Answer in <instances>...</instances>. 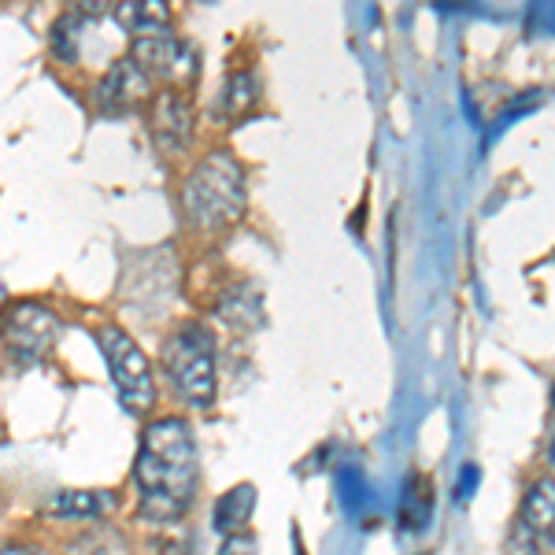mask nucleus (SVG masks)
<instances>
[{"mask_svg":"<svg viewBox=\"0 0 555 555\" xmlns=\"http://www.w3.org/2000/svg\"><path fill=\"white\" fill-rule=\"evenodd\" d=\"M96 345H101L107 378H112V389L119 397L122 411L130 415H149L156 408V374H152V360L145 356L133 337L122 326H96L93 330Z\"/></svg>","mask_w":555,"mask_h":555,"instance_id":"nucleus-4","label":"nucleus"},{"mask_svg":"<svg viewBox=\"0 0 555 555\" xmlns=\"http://www.w3.org/2000/svg\"><path fill=\"white\" fill-rule=\"evenodd\" d=\"M474 492H478V467H474V463H463L460 486H455V504H467Z\"/></svg>","mask_w":555,"mask_h":555,"instance_id":"nucleus-19","label":"nucleus"},{"mask_svg":"<svg viewBox=\"0 0 555 555\" xmlns=\"http://www.w3.org/2000/svg\"><path fill=\"white\" fill-rule=\"evenodd\" d=\"M256 504H259V489L253 486V481H241V486L227 489L219 500H215V512H211L215 533H222V537L245 533L248 522H253V515H256Z\"/></svg>","mask_w":555,"mask_h":555,"instance_id":"nucleus-10","label":"nucleus"},{"mask_svg":"<svg viewBox=\"0 0 555 555\" xmlns=\"http://www.w3.org/2000/svg\"><path fill=\"white\" fill-rule=\"evenodd\" d=\"M164 374L175 397L185 408L208 411L219 392V366H215V334L204 322H182L164 337L159 348Z\"/></svg>","mask_w":555,"mask_h":555,"instance_id":"nucleus-3","label":"nucleus"},{"mask_svg":"<svg viewBox=\"0 0 555 555\" xmlns=\"http://www.w3.org/2000/svg\"><path fill=\"white\" fill-rule=\"evenodd\" d=\"M0 555H56L44 544H30V541H12V544H0Z\"/></svg>","mask_w":555,"mask_h":555,"instance_id":"nucleus-20","label":"nucleus"},{"mask_svg":"<svg viewBox=\"0 0 555 555\" xmlns=\"http://www.w3.org/2000/svg\"><path fill=\"white\" fill-rule=\"evenodd\" d=\"M152 86H156V82H152V75L138 64V60L119 56L101 78H96L93 104H96V112H101V115H127L141 101L156 96V93H152Z\"/></svg>","mask_w":555,"mask_h":555,"instance_id":"nucleus-8","label":"nucleus"},{"mask_svg":"<svg viewBox=\"0 0 555 555\" xmlns=\"http://www.w3.org/2000/svg\"><path fill=\"white\" fill-rule=\"evenodd\" d=\"M112 20L119 23L133 41L152 38V34L171 30V4H164V0H122V4L112 8Z\"/></svg>","mask_w":555,"mask_h":555,"instance_id":"nucleus-11","label":"nucleus"},{"mask_svg":"<svg viewBox=\"0 0 555 555\" xmlns=\"http://www.w3.org/2000/svg\"><path fill=\"white\" fill-rule=\"evenodd\" d=\"M518 522L530 526L537 537L555 533V478H537L522 496Z\"/></svg>","mask_w":555,"mask_h":555,"instance_id":"nucleus-12","label":"nucleus"},{"mask_svg":"<svg viewBox=\"0 0 555 555\" xmlns=\"http://www.w3.org/2000/svg\"><path fill=\"white\" fill-rule=\"evenodd\" d=\"M219 555H259V537L253 530L227 537V541H222V548H219Z\"/></svg>","mask_w":555,"mask_h":555,"instance_id":"nucleus-18","label":"nucleus"},{"mask_svg":"<svg viewBox=\"0 0 555 555\" xmlns=\"http://www.w3.org/2000/svg\"><path fill=\"white\" fill-rule=\"evenodd\" d=\"M219 315L222 322L237 330H253L259 319H263V293H256V285H234L227 293V300L219 304Z\"/></svg>","mask_w":555,"mask_h":555,"instance_id":"nucleus-14","label":"nucleus"},{"mask_svg":"<svg viewBox=\"0 0 555 555\" xmlns=\"http://www.w3.org/2000/svg\"><path fill=\"white\" fill-rule=\"evenodd\" d=\"M130 56L149 70L152 82H156V78H167V82L190 86L193 78L201 75V56H196L193 41L178 38L171 30L152 34V38H138L130 44Z\"/></svg>","mask_w":555,"mask_h":555,"instance_id":"nucleus-6","label":"nucleus"},{"mask_svg":"<svg viewBox=\"0 0 555 555\" xmlns=\"http://www.w3.org/2000/svg\"><path fill=\"white\" fill-rule=\"evenodd\" d=\"M133 489H138L141 518L149 522H178L190 515L201 489V452L185 418L167 415L145 423L138 460H133Z\"/></svg>","mask_w":555,"mask_h":555,"instance_id":"nucleus-1","label":"nucleus"},{"mask_svg":"<svg viewBox=\"0 0 555 555\" xmlns=\"http://www.w3.org/2000/svg\"><path fill=\"white\" fill-rule=\"evenodd\" d=\"M259 104V82L253 70H234V75H227V86H222L219 93V119H241V115H248L253 107Z\"/></svg>","mask_w":555,"mask_h":555,"instance_id":"nucleus-13","label":"nucleus"},{"mask_svg":"<svg viewBox=\"0 0 555 555\" xmlns=\"http://www.w3.org/2000/svg\"><path fill=\"white\" fill-rule=\"evenodd\" d=\"M429 515H434V486H429V478H423V474H411L404 486V504H400V522L408 530H423Z\"/></svg>","mask_w":555,"mask_h":555,"instance_id":"nucleus-16","label":"nucleus"},{"mask_svg":"<svg viewBox=\"0 0 555 555\" xmlns=\"http://www.w3.org/2000/svg\"><path fill=\"white\" fill-rule=\"evenodd\" d=\"M504 555H541V548H537V533L530 530V526L518 522V518L512 522V530H507Z\"/></svg>","mask_w":555,"mask_h":555,"instance_id":"nucleus-17","label":"nucleus"},{"mask_svg":"<svg viewBox=\"0 0 555 555\" xmlns=\"http://www.w3.org/2000/svg\"><path fill=\"white\" fill-rule=\"evenodd\" d=\"M64 319L38 300H15L0 315V345L15 360H41L52 345L60 341Z\"/></svg>","mask_w":555,"mask_h":555,"instance_id":"nucleus-5","label":"nucleus"},{"mask_svg":"<svg viewBox=\"0 0 555 555\" xmlns=\"http://www.w3.org/2000/svg\"><path fill=\"white\" fill-rule=\"evenodd\" d=\"M119 504V492L115 489H64L56 496H49L44 515L60 518V522H93L115 512Z\"/></svg>","mask_w":555,"mask_h":555,"instance_id":"nucleus-9","label":"nucleus"},{"mask_svg":"<svg viewBox=\"0 0 555 555\" xmlns=\"http://www.w3.org/2000/svg\"><path fill=\"white\" fill-rule=\"evenodd\" d=\"M552 404H555V385H552Z\"/></svg>","mask_w":555,"mask_h":555,"instance_id":"nucleus-21","label":"nucleus"},{"mask_svg":"<svg viewBox=\"0 0 555 555\" xmlns=\"http://www.w3.org/2000/svg\"><path fill=\"white\" fill-rule=\"evenodd\" d=\"M245 167L230 149H211L182 182V215L193 230L219 234L245 219Z\"/></svg>","mask_w":555,"mask_h":555,"instance_id":"nucleus-2","label":"nucleus"},{"mask_svg":"<svg viewBox=\"0 0 555 555\" xmlns=\"http://www.w3.org/2000/svg\"><path fill=\"white\" fill-rule=\"evenodd\" d=\"M89 23V15L75 12H64L56 23H52V34H49V44H52V56L60 64H78V49H82V26Z\"/></svg>","mask_w":555,"mask_h":555,"instance_id":"nucleus-15","label":"nucleus"},{"mask_svg":"<svg viewBox=\"0 0 555 555\" xmlns=\"http://www.w3.org/2000/svg\"><path fill=\"white\" fill-rule=\"evenodd\" d=\"M149 133H152V145L164 152V156H182V152L193 145L196 112H193V101L182 93V89L171 86V89H159V93L152 96Z\"/></svg>","mask_w":555,"mask_h":555,"instance_id":"nucleus-7","label":"nucleus"}]
</instances>
